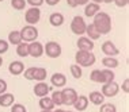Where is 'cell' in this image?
Listing matches in <instances>:
<instances>
[{
	"instance_id": "1",
	"label": "cell",
	"mask_w": 129,
	"mask_h": 112,
	"mask_svg": "<svg viewBox=\"0 0 129 112\" xmlns=\"http://www.w3.org/2000/svg\"><path fill=\"white\" fill-rule=\"evenodd\" d=\"M92 24L99 31L101 35H106V34H109L111 31V18L109 14H106L103 11H99L98 14L94 15Z\"/></svg>"
},
{
	"instance_id": "2",
	"label": "cell",
	"mask_w": 129,
	"mask_h": 112,
	"mask_svg": "<svg viewBox=\"0 0 129 112\" xmlns=\"http://www.w3.org/2000/svg\"><path fill=\"white\" fill-rule=\"evenodd\" d=\"M96 58L95 54L92 51H83V50H78L75 54V64H78L82 68H90L95 64Z\"/></svg>"
},
{
	"instance_id": "3",
	"label": "cell",
	"mask_w": 129,
	"mask_h": 112,
	"mask_svg": "<svg viewBox=\"0 0 129 112\" xmlns=\"http://www.w3.org/2000/svg\"><path fill=\"white\" fill-rule=\"evenodd\" d=\"M19 33H20V37H22V41L23 42H27V43L37 41V38H38V29H37L36 26L26 24V26L23 27Z\"/></svg>"
},
{
	"instance_id": "4",
	"label": "cell",
	"mask_w": 129,
	"mask_h": 112,
	"mask_svg": "<svg viewBox=\"0 0 129 112\" xmlns=\"http://www.w3.org/2000/svg\"><path fill=\"white\" fill-rule=\"evenodd\" d=\"M44 53L49 58H58L62 53V49L60 43H57L54 41H49L46 42V45H44Z\"/></svg>"
},
{
	"instance_id": "5",
	"label": "cell",
	"mask_w": 129,
	"mask_h": 112,
	"mask_svg": "<svg viewBox=\"0 0 129 112\" xmlns=\"http://www.w3.org/2000/svg\"><path fill=\"white\" fill-rule=\"evenodd\" d=\"M86 26H87V23L84 22V18L76 15L71 22V31L75 34V35H84Z\"/></svg>"
},
{
	"instance_id": "6",
	"label": "cell",
	"mask_w": 129,
	"mask_h": 112,
	"mask_svg": "<svg viewBox=\"0 0 129 112\" xmlns=\"http://www.w3.org/2000/svg\"><path fill=\"white\" fill-rule=\"evenodd\" d=\"M41 19V10L38 7H30L29 10H26L25 12V20L27 24L30 26H34L40 22Z\"/></svg>"
},
{
	"instance_id": "7",
	"label": "cell",
	"mask_w": 129,
	"mask_h": 112,
	"mask_svg": "<svg viewBox=\"0 0 129 112\" xmlns=\"http://www.w3.org/2000/svg\"><path fill=\"white\" fill-rule=\"evenodd\" d=\"M118 92H120V85H118L116 81H110V82L102 84L101 93H102L105 97H109V99H111V97L117 96Z\"/></svg>"
},
{
	"instance_id": "8",
	"label": "cell",
	"mask_w": 129,
	"mask_h": 112,
	"mask_svg": "<svg viewBox=\"0 0 129 112\" xmlns=\"http://www.w3.org/2000/svg\"><path fill=\"white\" fill-rule=\"evenodd\" d=\"M61 96H62V104H65V105L71 107L75 104L76 99H78V92L74 89V88H65L61 90Z\"/></svg>"
},
{
	"instance_id": "9",
	"label": "cell",
	"mask_w": 129,
	"mask_h": 112,
	"mask_svg": "<svg viewBox=\"0 0 129 112\" xmlns=\"http://www.w3.org/2000/svg\"><path fill=\"white\" fill-rule=\"evenodd\" d=\"M44 54V45L38 41L30 42L29 43V55L34 58H40Z\"/></svg>"
},
{
	"instance_id": "10",
	"label": "cell",
	"mask_w": 129,
	"mask_h": 112,
	"mask_svg": "<svg viewBox=\"0 0 129 112\" xmlns=\"http://www.w3.org/2000/svg\"><path fill=\"white\" fill-rule=\"evenodd\" d=\"M102 53L106 55V57H116V55L120 54V50H118V47L114 45V42L106 41L102 43Z\"/></svg>"
},
{
	"instance_id": "11",
	"label": "cell",
	"mask_w": 129,
	"mask_h": 112,
	"mask_svg": "<svg viewBox=\"0 0 129 112\" xmlns=\"http://www.w3.org/2000/svg\"><path fill=\"white\" fill-rule=\"evenodd\" d=\"M50 90H52V86H49L46 82H44V81L37 82L36 85H34V88H33L34 94H36L37 97H40V99L44 97V96H48Z\"/></svg>"
},
{
	"instance_id": "12",
	"label": "cell",
	"mask_w": 129,
	"mask_h": 112,
	"mask_svg": "<svg viewBox=\"0 0 129 112\" xmlns=\"http://www.w3.org/2000/svg\"><path fill=\"white\" fill-rule=\"evenodd\" d=\"M50 84L54 88H64L67 85V77L64 73H53L50 77Z\"/></svg>"
},
{
	"instance_id": "13",
	"label": "cell",
	"mask_w": 129,
	"mask_h": 112,
	"mask_svg": "<svg viewBox=\"0 0 129 112\" xmlns=\"http://www.w3.org/2000/svg\"><path fill=\"white\" fill-rule=\"evenodd\" d=\"M76 45H78L79 50H83V51H92L94 47H95L94 41H91L90 38H87V37H79Z\"/></svg>"
},
{
	"instance_id": "14",
	"label": "cell",
	"mask_w": 129,
	"mask_h": 112,
	"mask_svg": "<svg viewBox=\"0 0 129 112\" xmlns=\"http://www.w3.org/2000/svg\"><path fill=\"white\" fill-rule=\"evenodd\" d=\"M8 72L11 73L12 76H20L25 72V64H23L22 61H12L11 64L8 65Z\"/></svg>"
},
{
	"instance_id": "15",
	"label": "cell",
	"mask_w": 129,
	"mask_h": 112,
	"mask_svg": "<svg viewBox=\"0 0 129 112\" xmlns=\"http://www.w3.org/2000/svg\"><path fill=\"white\" fill-rule=\"evenodd\" d=\"M87 99H88V103L94 104V105H101V104L105 103V99H106V97H105L99 90H94V92H91L87 96Z\"/></svg>"
},
{
	"instance_id": "16",
	"label": "cell",
	"mask_w": 129,
	"mask_h": 112,
	"mask_svg": "<svg viewBox=\"0 0 129 112\" xmlns=\"http://www.w3.org/2000/svg\"><path fill=\"white\" fill-rule=\"evenodd\" d=\"M14 103H15V96H14L12 93L6 92V93L0 94V107L8 108V107H11Z\"/></svg>"
},
{
	"instance_id": "17",
	"label": "cell",
	"mask_w": 129,
	"mask_h": 112,
	"mask_svg": "<svg viewBox=\"0 0 129 112\" xmlns=\"http://www.w3.org/2000/svg\"><path fill=\"white\" fill-rule=\"evenodd\" d=\"M88 99H87V96H84V94H80V96H78V99H76L75 104L72 107L75 108L76 111L82 112V111H86L87 107H88Z\"/></svg>"
},
{
	"instance_id": "18",
	"label": "cell",
	"mask_w": 129,
	"mask_h": 112,
	"mask_svg": "<svg viewBox=\"0 0 129 112\" xmlns=\"http://www.w3.org/2000/svg\"><path fill=\"white\" fill-rule=\"evenodd\" d=\"M101 11V6L96 3H87L84 6V15L87 18H94L95 14H98Z\"/></svg>"
},
{
	"instance_id": "19",
	"label": "cell",
	"mask_w": 129,
	"mask_h": 112,
	"mask_svg": "<svg viewBox=\"0 0 129 112\" xmlns=\"http://www.w3.org/2000/svg\"><path fill=\"white\" fill-rule=\"evenodd\" d=\"M38 104H40V108L42 111H53L54 109V104H53V101H52V99L49 96L41 97Z\"/></svg>"
},
{
	"instance_id": "20",
	"label": "cell",
	"mask_w": 129,
	"mask_h": 112,
	"mask_svg": "<svg viewBox=\"0 0 129 112\" xmlns=\"http://www.w3.org/2000/svg\"><path fill=\"white\" fill-rule=\"evenodd\" d=\"M86 35L87 38H90L91 41H96V39H99L101 38V34H99V31L95 29V26L91 23V24H87L86 26Z\"/></svg>"
},
{
	"instance_id": "21",
	"label": "cell",
	"mask_w": 129,
	"mask_h": 112,
	"mask_svg": "<svg viewBox=\"0 0 129 112\" xmlns=\"http://www.w3.org/2000/svg\"><path fill=\"white\" fill-rule=\"evenodd\" d=\"M49 23L52 24L53 27H60L62 23H64V15L60 12H53L50 14L49 16Z\"/></svg>"
},
{
	"instance_id": "22",
	"label": "cell",
	"mask_w": 129,
	"mask_h": 112,
	"mask_svg": "<svg viewBox=\"0 0 129 112\" xmlns=\"http://www.w3.org/2000/svg\"><path fill=\"white\" fill-rule=\"evenodd\" d=\"M48 77V70L45 68H34V74H33V80L41 82V81H45Z\"/></svg>"
},
{
	"instance_id": "23",
	"label": "cell",
	"mask_w": 129,
	"mask_h": 112,
	"mask_svg": "<svg viewBox=\"0 0 129 112\" xmlns=\"http://www.w3.org/2000/svg\"><path fill=\"white\" fill-rule=\"evenodd\" d=\"M8 42L10 45H14V46H16V45H19L20 42H23L22 41V37H20V33L18 30H14L11 31V33L8 34Z\"/></svg>"
},
{
	"instance_id": "24",
	"label": "cell",
	"mask_w": 129,
	"mask_h": 112,
	"mask_svg": "<svg viewBox=\"0 0 129 112\" xmlns=\"http://www.w3.org/2000/svg\"><path fill=\"white\" fill-rule=\"evenodd\" d=\"M118 59L116 57H103L102 58V65L105 66L106 69H114L118 66Z\"/></svg>"
},
{
	"instance_id": "25",
	"label": "cell",
	"mask_w": 129,
	"mask_h": 112,
	"mask_svg": "<svg viewBox=\"0 0 129 112\" xmlns=\"http://www.w3.org/2000/svg\"><path fill=\"white\" fill-rule=\"evenodd\" d=\"M16 54L19 57H29V43L20 42L19 45H16Z\"/></svg>"
},
{
	"instance_id": "26",
	"label": "cell",
	"mask_w": 129,
	"mask_h": 112,
	"mask_svg": "<svg viewBox=\"0 0 129 112\" xmlns=\"http://www.w3.org/2000/svg\"><path fill=\"white\" fill-rule=\"evenodd\" d=\"M90 80L95 84H103V77H102L101 69H94V70L90 73Z\"/></svg>"
},
{
	"instance_id": "27",
	"label": "cell",
	"mask_w": 129,
	"mask_h": 112,
	"mask_svg": "<svg viewBox=\"0 0 129 112\" xmlns=\"http://www.w3.org/2000/svg\"><path fill=\"white\" fill-rule=\"evenodd\" d=\"M101 72H102V77H103V84L110 82V81H114L116 74H114L113 69H102Z\"/></svg>"
},
{
	"instance_id": "28",
	"label": "cell",
	"mask_w": 129,
	"mask_h": 112,
	"mask_svg": "<svg viewBox=\"0 0 129 112\" xmlns=\"http://www.w3.org/2000/svg\"><path fill=\"white\" fill-rule=\"evenodd\" d=\"M52 101H53L54 107H60V105H64L62 104V96H61V90H53L52 92V96H50Z\"/></svg>"
},
{
	"instance_id": "29",
	"label": "cell",
	"mask_w": 129,
	"mask_h": 112,
	"mask_svg": "<svg viewBox=\"0 0 129 112\" xmlns=\"http://www.w3.org/2000/svg\"><path fill=\"white\" fill-rule=\"evenodd\" d=\"M69 69H71V74L74 78H82V76H83V70H82V66H79L78 64H74V65H71L69 66Z\"/></svg>"
},
{
	"instance_id": "30",
	"label": "cell",
	"mask_w": 129,
	"mask_h": 112,
	"mask_svg": "<svg viewBox=\"0 0 129 112\" xmlns=\"http://www.w3.org/2000/svg\"><path fill=\"white\" fill-rule=\"evenodd\" d=\"M26 0H11V7L14 10H16V11H22V10H25L26 7Z\"/></svg>"
},
{
	"instance_id": "31",
	"label": "cell",
	"mask_w": 129,
	"mask_h": 112,
	"mask_svg": "<svg viewBox=\"0 0 129 112\" xmlns=\"http://www.w3.org/2000/svg\"><path fill=\"white\" fill-rule=\"evenodd\" d=\"M99 107V112H117V107L111 103H103Z\"/></svg>"
},
{
	"instance_id": "32",
	"label": "cell",
	"mask_w": 129,
	"mask_h": 112,
	"mask_svg": "<svg viewBox=\"0 0 129 112\" xmlns=\"http://www.w3.org/2000/svg\"><path fill=\"white\" fill-rule=\"evenodd\" d=\"M11 112H27V108L23 105V104L14 103L11 105Z\"/></svg>"
},
{
	"instance_id": "33",
	"label": "cell",
	"mask_w": 129,
	"mask_h": 112,
	"mask_svg": "<svg viewBox=\"0 0 129 112\" xmlns=\"http://www.w3.org/2000/svg\"><path fill=\"white\" fill-rule=\"evenodd\" d=\"M8 49H10V43H8V42H7L6 39H0V55L7 53Z\"/></svg>"
},
{
	"instance_id": "34",
	"label": "cell",
	"mask_w": 129,
	"mask_h": 112,
	"mask_svg": "<svg viewBox=\"0 0 129 112\" xmlns=\"http://www.w3.org/2000/svg\"><path fill=\"white\" fill-rule=\"evenodd\" d=\"M22 74H25V78H26V80H33L34 68H27V69H25V72H23Z\"/></svg>"
},
{
	"instance_id": "35",
	"label": "cell",
	"mask_w": 129,
	"mask_h": 112,
	"mask_svg": "<svg viewBox=\"0 0 129 112\" xmlns=\"http://www.w3.org/2000/svg\"><path fill=\"white\" fill-rule=\"evenodd\" d=\"M26 3L30 7H38V8H40V7L44 4V0H26Z\"/></svg>"
},
{
	"instance_id": "36",
	"label": "cell",
	"mask_w": 129,
	"mask_h": 112,
	"mask_svg": "<svg viewBox=\"0 0 129 112\" xmlns=\"http://www.w3.org/2000/svg\"><path fill=\"white\" fill-rule=\"evenodd\" d=\"M7 89H8V85H7V81H4L3 78H0V94L6 93Z\"/></svg>"
},
{
	"instance_id": "37",
	"label": "cell",
	"mask_w": 129,
	"mask_h": 112,
	"mask_svg": "<svg viewBox=\"0 0 129 112\" xmlns=\"http://www.w3.org/2000/svg\"><path fill=\"white\" fill-rule=\"evenodd\" d=\"M113 3L116 4L117 7H120V8H122V7H126L129 0H113Z\"/></svg>"
},
{
	"instance_id": "38",
	"label": "cell",
	"mask_w": 129,
	"mask_h": 112,
	"mask_svg": "<svg viewBox=\"0 0 129 112\" xmlns=\"http://www.w3.org/2000/svg\"><path fill=\"white\" fill-rule=\"evenodd\" d=\"M122 90H124V93H129V80L128 78H125L122 82Z\"/></svg>"
},
{
	"instance_id": "39",
	"label": "cell",
	"mask_w": 129,
	"mask_h": 112,
	"mask_svg": "<svg viewBox=\"0 0 129 112\" xmlns=\"http://www.w3.org/2000/svg\"><path fill=\"white\" fill-rule=\"evenodd\" d=\"M44 3H46L48 6L53 7V6H56V4H58V3H60V0H44Z\"/></svg>"
},
{
	"instance_id": "40",
	"label": "cell",
	"mask_w": 129,
	"mask_h": 112,
	"mask_svg": "<svg viewBox=\"0 0 129 112\" xmlns=\"http://www.w3.org/2000/svg\"><path fill=\"white\" fill-rule=\"evenodd\" d=\"M67 4L71 7V8H76V7H78V3H76V0H67Z\"/></svg>"
},
{
	"instance_id": "41",
	"label": "cell",
	"mask_w": 129,
	"mask_h": 112,
	"mask_svg": "<svg viewBox=\"0 0 129 112\" xmlns=\"http://www.w3.org/2000/svg\"><path fill=\"white\" fill-rule=\"evenodd\" d=\"M76 3H78V7L79 6H86L87 3H88V0H76Z\"/></svg>"
},
{
	"instance_id": "42",
	"label": "cell",
	"mask_w": 129,
	"mask_h": 112,
	"mask_svg": "<svg viewBox=\"0 0 129 112\" xmlns=\"http://www.w3.org/2000/svg\"><path fill=\"white\" fill-rule=\"evenodd\" d=\"M52 112H65L64 109H61V108H57L56 111H52Z\"/></svg>"
},
{
	"instance_id": "43",
	"label": "cell",
	"mask_w": 129,
	"mask_h": 112,
	"mask_svg": "<svg viewBox=\"0 0 129 112\" xmlns=\"http://www.w3.org/2000/svg\"><path fill=\"white\" fill-rule=\"evenodd\" d=\"M102 3H107L109 4V3H113V0H102Z\"/></svg>"
},
{
	"instance_id": "44",
	"label": "cell",
	"mask_w": 129,
	"mask_h": 112,
	"mask_svg": "<svg viewBox=\"0 0 129 112\" xmlns=\"http://www.w3.org/2000/svg\"><path fill=\"white\" fill-rule=\"evenodd\" d=\"M92 3H96V4H99V3H102V0H92Z\"/></svg>"
},
{
	"instance_id": "45",
	"label": "cell",
	"mask_w": 129,
	"mask_h": 112,
	"mask_svg": "<svg viewBox=\"0 0 129 112\" xmlns=\"http://www.w3.org/2000/svg\"><path fill=\"white\" fill-rule=\"evenodd\" d=\"M3 65V57H0V66Z\"/></svg>"
},
{
	"instance_id": "46",
	"label": "cell",
	"mask_w": 129,
	"mask_h": 112,
	"mask_svg": "<svg viewBox=\"0 0 129 112\" xmlns=\"http://www.w3.org/2000/svg\"><path fill=\"white\" fill-rule=\"evenodd\" d=\"M41 112H52V111H41Z\"/></svg>"
},
{
	"instance_id": "47",
	"label": "cell",
	"mask_w": 129,
	"mask_h": 112,
	"mask_svg": "<svg viewBox=\"0 0 129 112\" xmlns=\"http://www.w3.org/2000/svg\"><path fill=\"white\" fill-rule=\"evenodd\" d=\"M65 112H75V111H65Z\"/></svg>"
},
{
	"instance_id": "48",
	"label": "cell",
	"mask_w": 129,
	"mask_h": 112,
	"mask_svg": "<svg viewBox=\"0 0 129 112\" xmlns=\"http://www.w3.org/2000/svg\"><path fill=\"white\" fill-rule=\"evenodd\" d=\"M0 2H4V0H0Z\"/></svg>"
}]
</instances>
